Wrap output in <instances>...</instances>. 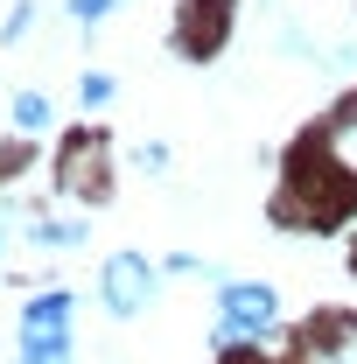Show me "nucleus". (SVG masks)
I'll return each mask as SVG.
<instances>
[{"label":"nucleus","mask_w":357,"mask_h":364,"mask_svg":"<svg viewBox=\"0 0 357 364\" xmlns=\"http://www.w3.org/2000/svg\"><path fill=\"white\" fill-rule=\"evenodd\" d=\"M154 294H161V267H154L147 252H112V259L98 267V301H105V316H140Z\"/></svg>","instance_id":"3"},{"label":"nucleus","mask_w":357,"mask_h":364,"mask_svg":"<svg viewBox=\"0 0 357 364\" xmlns=\"http://www.w3.org/2000/svg\"><path fill=\"white\" fill-rule=\"evenodd\" d=\"M224 21H231V0H182V49L211 56L224 43Z\"/></svg>","instance_id":"4"},{"label":"nucleus","mask_w":357,"mask_h":364,"mask_svg":"<svg viewBox=\"0 0 357 364\" xmlns=\"http://www.w3.org/2000/svg\"><path fill=\"white\" fill-rule=\"evenodd\" d=\"M105 14H112V0H70V21H85V28L105 21Z\"/></svg>","instance_id":"9"},{"label":"nucleus","mask_w":357,"mask_h":364,"mask_svg":"<svg viewBox=\"0 0 357 364\" xmlns=\"http://www.w3.org/2000/svg\"><path fill=\"white\" fill-rule=\"evenodd\" d=\"M280 322V294L267 280H224L218 287V336L224 343H260Z\"/></svg>","instance_id":"2"},{"label":"nucleus","mask_w":357,"mask_h":364,"mask_svg":"<svg viewBox=\"0 0 357 364\" xmlns=\"http://www.w3.org/2000/svg\"><path fill=\"white\" fill-rule=\"evenodd\" d=\"M78 98H85V112H98V105H112V77H105V70H85V85H78Z\"/></svg>","instance_id":"8"},{"label":"nucleus","mask_w":357,"mask_h":364,"mask_svg":"<svg viewBox=\"0 0 357 364\" xmlns=\"http://www.w3.org/2000/svg\"><path fill=\"white\" fill-rule=\"evenodd\" d=\"M315 147H322V154H329V161H336V168L357 182V105H343V112L329 119V134L315 140Z\"/></svg>","instance_id":"5"},{"label":"nucleus","mask_w":357,"mask_h":364,"mask_svg":"<svg viewBox=\"0 0 357 364\" xmlns=\"http://www.w3.org/2000/svg\"><path fill=\"white\" fill-rule=\"evenodd\" d=\"M70 294L43 287L36 301H21V364H70Z\"/></svg>","instance_id":"1"},{"label":"nucleus","mask_w":357,"mask_h":364,"mask_svg":"<svg viewBox=\"0 0 357 364\" xmlns=\"http://www.w3.org/2000/svg\"><path fill=\"white\" fill-rule=\"evenodd\" d=\"M49 119H56V105H49L43 91H14V127L21 134H43Z\"/></svg>","instance_id":"7"},{"label":"nucleus","mask_w":357,"mask_h":364,"mask_svg":"<svg viewBox=\"0 0 357 364\" xmlns=\"http://www.w3.org/2000/svg\"><path fill=\"white\" fill-rule=\"evenodd\" d=\"M28 238H36L43 252H78V245H85V225H70V218H43Z\"/></svg>","instance_id":"6"}]
</instances>
